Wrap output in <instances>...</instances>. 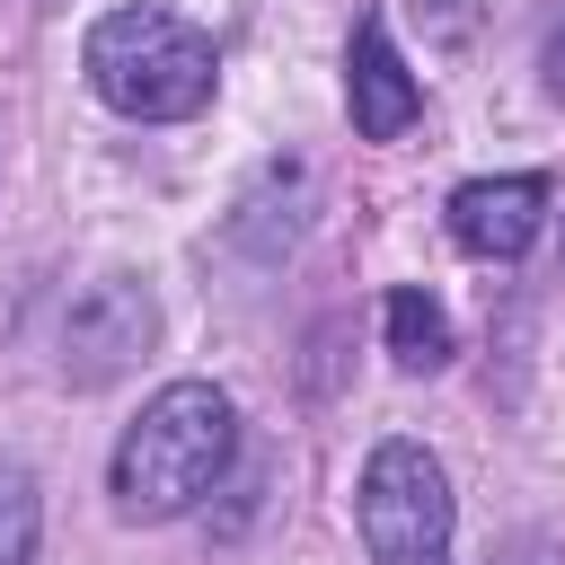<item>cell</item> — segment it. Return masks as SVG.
Segmentation results:
<instances>
[{"instance_id": "2", "label": "cell", "mask_w": 565, "mask_h": 565, "mask_svg": "<svg viewBox=\"0 0 565 565\" xmlns=\"http://www.w3.org/2000/svg\"><path fill=\"white\" fill-rule=\"evenodd\" d=\"M79 71H88V88H97L115 115H132V124H185V115L212 106V79H221L212 35L185 26V18L159 9V0L106 9V18L88 26V44H79Z\"/></svg>"}, {"instance_id": "5", "label": "cell", "mask_w": 565, "mask_h": 565, "mask_svg": "<svg viewBox=\"0 0 565 565\" xmlns=\"http://www.w3.org/2000/svg\"><path fill=\"white\" fill-rule=\"evenodd\" d=\"M344 97H353V132H362V141H397V132L424 115V88H415V71L397 62L380 9L353 18V44H344Z\"/></svg>"}, {"instance_id": "8", "label": "cell", "mask_w": 565, "mask_h": 565, "mask_svg": "<svg viewBox=\"0 0 565 565\" xmlns=\"http://www.w3.org/2000/svg\"><path fill=\"white\" fill-rule=\"evenodd\" d=\"M35 530H44L35 477L26 468H0V565H35Z\"/></svg>"}, {"instance_id": "1", "label": "cell", "mask_w": 565, "mask_h": 565, "mask_svg": "<svg viewBox=\"0 0 565 565\" xmlns=\"http://www.w3.org/2000/svg\"><path fill=\"white\" fill-rule=\"evenodd\" d=\"M238 450V415L212 380H168L141 424L115 441V512L124 521H177L194 512Z\"/></svg>"}, {"instance_id": "6", "label": "cell", "mask_w": 565, "mask_h": 565, "mask_svg": "<svg viewBox=\"0 0 565 565\" xmlns=\"http://www.w3.org/2000/svg\"><path fill=\"white\" fill-rule=\"evenodd\" d=\"M547 221V177H477L450 194V238L468 256H521Z\"/></svg>"}, {"instance_id": "3", "label": "cell", "mask_w": 565, "mask_h": 565, "mask_svg": "<svg viewBox=\"0 0 565 565\" xmlns=\"http://www.w3.org/2000/svg\"><path fill=\"white\" fill-rule=\"evenodd\" d=\"M362 547L371 565H450V477L424 441H380L362 459Z\"/></svg>"}, {"instance_id": "7", "label": "cell", "mask_w": 565, "mask_h": 565, "mask_svg": "<svg viewBox=\"0 0 565 565\" xmlns=\"http://www.w3.org/2000/svg\"><path fill=\"white\" fill-rule=\"evenodd\" d=\"M388 353L406 362V371H441L450 362V309L433 300V291H388Z\"/></svg>"}, {"instance_id": "9", "label": "cell", "mask_w": 565, "mask_h": 565, "mask_svg": "<svg viewBox=\"0 0 565 565\" xmlns=\"http://www.w3.org/2000/svg\"><path fill=\"white\" fill-rule=\"evenodd\" d=\"M406 9H415L424 44H468V35H477V18H486V0H406Z\"/></svg>"}, {"instance_id": "10", "label": "cell", "mask_w": 565, "mask_h": 565, "mask_svg": "<svg viewBox=\"0 0 565 565\" xmlns=\"http://www.w3.org/2000/svg\"><path fill=\"white\" fill-rule=\"evenodd\" d=\"M539 71H547V97H565V18L547 26V53H539Z\"/></svg>"}, {"instance_id": "4", "label": "cell", "mask_w": 565, "mask_h": 565, "mask_svg": "<svg viewBox=\"0 0 565 565\" xmlns=\"http://www.w3.org/2000/svg\"><path fill=\"white\" fill-rule=\"evenodd\" d=\"M150 335H159V300H150L132 274H106V282H88V291L71 300V318H62V371H71L79 388H106V380H124V371L150 353Z\"/></svg>"}]
</instances>
